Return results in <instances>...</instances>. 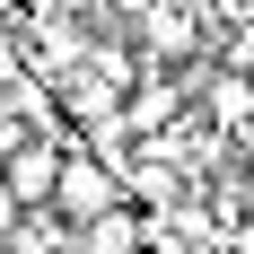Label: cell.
Listing matches in <instances>:
<instances>
[{
  "label": "cell",
  "instance_id": "obj_1",
  "mask_svg": "<svg viewBox=\"0 0 254 254\" xmlns=\"http://www.w3.org/2000/svg\"><path fill=\"white\" fill-rule=\"evenodd\" d=\"M44 210H62V219H97V210H114V176H105L97 158H70V149H62Z\"/></svg>",
  "mask_w": 254,
  "mask_h": 254
},
{
  "label": "cell",
  "instance_id": "obj_7",
  "mask_svg": "<svg viewBox=\"0 0 254 254\" xmlns=\"http://www.w3.org/2000/svg\"><path fill=\"white\" fill-rule=\"evenodd\" d=\"M246 210H254V167H246Z\"/></svg>",
  "mask_w": 254,
  "mask_h": 254
},
{
  "label": "cell",
  "instance_id": "obj_2",
  "mask_svg": "<svg viewBox=\"0 0 254 254\" xmlns=\"http://www.w3.org/2000/svg\"><path fill=\"white\" fill-rule=\"evenodd\" d=\"M53 167H62V140H9L0 149V184L18 193V210H35L53 193Z\"/></svg>",
  "mask_w": 254,
  "mask_h": 254
},
{
  "label": "cell",
  "instance_id": "obj_3",
  "mask_svg": "<svg viewBox=\"0 0 254 254\" xmlns=\"http://www.w3.org/2000/svg\"><path fill=\"white\" fill-rule=\"evenodd\" d=\"M176 105H184V79H140L131 88V123H167Z\"/></svg>",
  "mask_w": 254,
  "mask_h": 254
},
{
  "label": "cell",
  "instance_id": "obj_6",
  "mask_svg": "<svg viewBox=\"0 0 254 254\" xmlns=\"http://www.w3.org/2000/svg\"><path fill=\"white\" fill-rule=\"evenodd\" d=\"M237 254H254V228H246V237H237Z\"/></svg>",
  "mask_w": 254,
  "mask_h": 254
},
{
  "label": "cell",
  "instance_id": "obj_5",
  "mask_svg": "<svg viewBox=\"0 0 254 254\" xmlns=\"http://www.w3.org/2000/svg\"><path fill=\"white\" fill-rule=\"evenodd\" d=\"M9 219H18V193H9V184H0V237H9Z\"/></svg>",
  "mask_w": 254,
  "mask_h": 254
},
{
  "label": "cell",
  "instance_id": "obj_8",
  "mask_svg": "<svg viewBox=\"0 0 254 254\" xmlns=\"http://www.w3.org/2000/svg\"><path fill=\"white\" fill-rule=\"evenodd\" d=\"M123 9H149V0H123Z\"/></svg>",
  "mask_w": 254,
  "mask_h": 254
},
{
  "label": "cell",
  "instance_id": "obj_4",
  "mask_svg": "<svg viewBox=\"0 0 254 254\" xmlns=\"http://www.w3.org/2000/svg\"><path fill=\"white\" fill-rule=\"evenodd\" d=\"M88 228V254H131V219L123 210H97V219H79Z\"/></svg>",
  "mask_w": 254,
  "mask_h": 254
}]
</instances>
